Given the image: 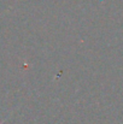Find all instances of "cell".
<instances>
[{
    "mask_svg": "<svg viewBox=\"0 0 123 124\" xmlns=\"http://www.w3.org/2000/svg\"><path fill=\"white\" fill-rule=\"evenodd\" d=\"M0 124H2V123H1V122H0Z\"/></svg>",
    "mask_w": 123,
    "mask_h": 124,
    "instance_id": "1",
    "label": "cell"
}]
</instances>
